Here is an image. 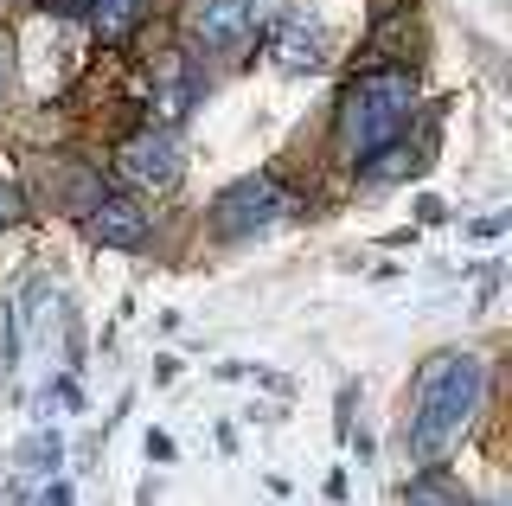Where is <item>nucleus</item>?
Masks as SVG:
<instances>
[{
	"mask_svg": "<svg viewBox=\"0 0 512 506\" xmlns=\"http://www.w3.org/2000/svg\"><path fill=\"white\" fill-rule=\"evenodd\" d=\"M480 391H487V372H480L474 353H429L416 366V410H410V455L423 468H442L448 449L468 436Z\"/></svg>",
	"mask_w": 512,
	"mask_h": 506,
	"instance_id": "f257e3e1",
	"label": "nucleus"
},
{
	"mask_svg": "<svg viewBox=\"0 0 512 506\" xmlns=\"http://www.w3.org/2000/svg\"><path fill=\"white\" fill-rule=\"evenodd\" d=\"M416 116V77L384 65V71H359L352 84L340 90V109H333V141H340V154L352 167H365L378 148H391V141H404Z\"/></svg>",
	"mask_w": 512,
	"mask_h": 506,
	"instance_id": "f03ea898",
	"label": "nucleus"
},
{
	"mask_svg": "<svg viewBox=\"0 0 512 506\" xmlns=\"http://www.w3.org/2000/svg\"><path fill=\"white\" fill-rule=\"evenodd\" d=\"M288 212H295V193H288L276 173H256V180H237L231 193L212 205V225H218V237H250V231L276 225Z\"/></svg>",
	"mask_w": 512,
	"mask_h": 506,
	"instance_id": "7ed1b4c3",
	"label": "nucleus"
},
{
	"mask_svg": "<svg viewBox=\"0 0 512 506\" xmlns=\"http://www.w3.org/2000/svg\"><path fill=\"white\" fill-rule=\"evenodd\" d=\"M116 173L128 186H141V193H173L180 186V148H173V135H160V129H141V135H128L122 148H116Z\"/></svg>",
	"mask_w": 512,
	"mask_h": 506,
	"instance_id": "20e7f679",
	"label": "nucleus"
},
{
	"mask_svg": "<svg viewBox=\"0 0 512 506\" xmlns=\"http://www.w3.org/2000/svg\"><path fill=\"white\" fill-rule=\"evenodd\" d=\"M84 237L103 250H135L148 237V212L135 199H116V193H96L90 212H84Z\"/></svg>",
	"mask_w": 512,
	"mask_h": 506,
	"instance_id": "39448f33",
	"label": "nucleus"
},
{
	"mask_svg": "<svg viewBox=\"0 0 512 506\" xmlns=\"http://www.w3.org/2000/svg\"><path fill=\"white\" fill-rule=\"evenodd\" d=\"M199 33L218 45V52H237V45H250L256 33V0H212L199 20Z\"/></svg>",
	"mask_w": 512,
	"mask_h": 506,
	"instance_id": "423d86ee",
	"label": "nucleus"
},
{
	"mask_svg": "<svg viewBox=\"0 0 512 506\" xmlns=\"http://www.w3.org/2000/svg\"><path fill=\"white\" fill-rule=\"evenodd\" d=\"M276 65H282V71H314V65H320V39H314L301 20H282V26H276Z\"/></svg>",
	"mask_w": 512,
	"mask_h": 506,
	"instance_id": "0eeeda50",
	"label": "nucleus"
},
{
	"mask_svg": "<svg viewBox=\"0 0 512 506\" xmlns=\"http://www.w3.org/2000/svg\"><path fill=\"white\" fill-rule=\"evenodd\" d=\"M404 506H468V494H461V487L448 481L442 468H423V474L404 487Z\"/></svg>",
	"mask_w": 512,
	"mask_h": 506,
	"instance_id": "6e6552de",
	"label": "nucleus"
},
{
	"mask_svg": "<svg viewBox=\"0 0 512 506\" xmlns=\"http://www.w3.org/2000/svg\"><path fill=\"white\" fill-rule=\"evenodd\" d=\"M141 13H148V0H90V20L103 26V39H128Z\"/></svg>",
	"mask_w": 512,
	"mask_h": 506,
	"instance_id": "1a4fd4ad",
	"label": "nucleus"
},
{
	"mask_svg": "<svg viewBox=\"0 0 512 506\" xmlns=\"http://www.w3.org/2000/svg\"><path fill=\"white\" fill-rule=\"evenodd\" d=\"M410 161H416V154L404 148V141H391V154H372L359 173H365V180H397V173H410Z\"/></svg>",
	"mask_w": 512,
	"mask_h": 506,
	"instance_id": "9d476101",
	"label": "nucleus"
},
{
	"mask_svg": "<svg viewBox=\"0 0 512 506\" xmlns=\"http://www.w3.org/2000/svg\"><path fill=\"white\" fill-rule=\"evenodd\" d=\"M58 455H64L58 436H32L26 442V468H58Z\"/></svg>",
	"mask_w": 512,
	"mask_h": 506,
	"instance_id": "9b49d317",
	"label": "nucleus"
},
{
	"mask_svg": "<svg viewBox=\"0 0 512 506\" xmlns=\"http://www.w3.org/2000/svg\"><path fill=\"white\" fill-rule=\"evenodd\" d=\"M45 13H64V20H90V0H39Z\"/></svg>",
	"mask_w": 512,
	"mask_h": 506,
	"instance_id": "f8f14e48",
	"label": "nucleus"
},
{
	"mask_svg": "<svg viewBox=\"0 0 512 506\" xmlns=\"http://www.w3.org/2000/svg\"><path fill=\"white\" fill-rule=\"evenodd\" d=\"M20 212H26V199H20V193H13V186H7V180H0V225H13V218H20Z\"/></svg>",
	"mask_w": 512,
	"mask_h": 506,
	"instance_id": "ddd939ff",
	"label": "nucleus"
},
{
	"mask_svg": "<svg viewBox=\"0 0 512 506\" xmlns=\"http://www.w3.org/2000/svg\"><path fill=\"white\" fill-rule=\"evenodd\" d=\"M148 455H154V462H173V436L167 430H148Z\"/></svg>",
	"mask_w": 512,
	"mask_h": 506,
	"instance_id": "4468645a",
	"label": "nucleus"
},
{
	"mask_svg": "<svg viewBox=\"0 0 512 506\" xmlns=\"http://www.w3.org/2000/svg\"><path fill=\"white\" fill-rule=\"evenodd\" d=\"M39 506H71V481H52V487L39 494Z\"/></svg>",
	"mask_w": 512,
	"mask_h": 506,
	"instance_id": "2eb2a0df",
	"label": "nucleus"
},
{
	"mask_svg": "<svg viewBox=\"0 0 512 506\" xmlns=\"http://www.w3.org/2000/svg\"><path fill=\"white\" fill-rule=\"evenodd\" d=\"M7 77H13V39L0 33V97H7Z\"/></svg>",
	"mask_w": 512,
	"mask_h": 506,
	"instance_id": "dca6fc26",
	"label": "nucleus"
},
{
	"mask_svg": "<svg viewBox=\"0 0 512 506\" xmlns=\"http://www.w3.org/2000/svg\"><path fill=\"white\" fill-rule=\"evenodd\" d=\"M141 506H148V500H141Z\"/></svg>",
	"mask_w": 512,
	"mask_h": 506,
	"instance_id": "f3484780",
	"label": "nucleus"
}]
</instances>
